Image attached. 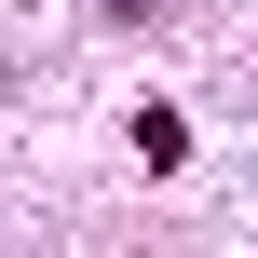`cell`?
<instances>
[{
    "mask_svg": "<svg viewBox=\"0 0 258 258\" xmlns=\"http://www.w3.org/2000/svg\"><path fill=\"white\" fill-rule=\"evenodd\" d=\"M136 163L177 177V163H190V122H177V109H136Z\"/></svg>",
    "mask_w": 258,
    "mask_h": 258,
    "instance_id": "obj_1",
    "label": "cell"
},
{
    "mask_svg": "<svg viewBox=\"0 0 258 258\" xmlns=\"http://www.w3.org/2000/svg\"><path fill=\"white\" fill-rule=\"evenodd\" d=\"M163 14H177V0H109V27H163Z\"/></svg>",
    "mask_w": 258,
    "mask_h": 258,
    "instance_id": "obj_2",
    "label": "cell"
}]
</instances>
